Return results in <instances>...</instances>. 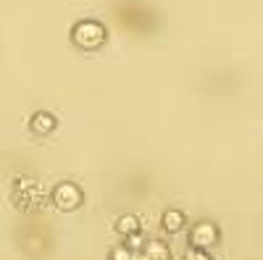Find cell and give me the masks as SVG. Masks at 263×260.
Here are the masks:
<instances>
[{"label":"cell","instance_id":"1","mask_svg":"<svg viewBox=\"0 0 263 260\" xmlns=\"http://www.w3.org/2000/svg\"><path fill=\"white\" fill-rule=\"evenodd\" d=\"M87 37H90V48H95L105 39V29L100 24H95V21H82V24L74 29V39L79 42V45H84Z\"/></svg>","mask_w":263,"mask_h":260},{"label":"cell","instance_id":"2","mask_svg":"<svg viewBox=\"0 0 263 260\" xmlns=\"http://www.w3.org/2000/svg\"><path fill=\"white\" fill-rule=\"evenodd\" d=\"M192 242L197 245V247H208V245H213L216 242V229L213 226H197L195 229V234H192Z\"/></svg>","mask_w":263,"mask_h":260},{"label":"cell","instance_id":"3","mask_svg":"<svg viewBox=\"0 0 263 260\" xmlns=\"http://www.w3.org/2000/svg\"><path fill=\"white\" fill-rule=\"evenodd\" d=\"M179 226H182V215H179V213H168V215H166V229H168V231H177Z\"/></svg>","mask_w":263,"mask_h":260},{"label":"cell","instance_id":"4","mask_svg":"<svg viewBox=\"0 0 263 260\" xmlns=\"http://www.w3.org/2000/svg\"><path fill=\"white\" fill-rule=\"evenodd\" d=\"M121 229H124V231H132V229H135V218H124Z\"/></svg>","mask_w":263,"mask_h":260}]
</instances>
